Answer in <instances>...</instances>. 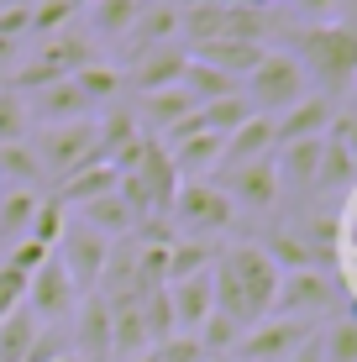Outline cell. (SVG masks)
Returning <instances> with one entry per match:
<instances>
[{"instance_id":"cell-1","label":"cell","mask_w":357,"mask_h":362,"mask_svg":"<svg viewBox=\"0 0 357 362\" xmlns=\"http://www.w3.org/2000/svg\"><path fill=\"white\" fill-rule=\"evenodd\" d=\"M289 58L305 69V79H315L331 105L352 95L357 84V27L352 21H310V27L289 32Z\"/></svg>"},{"instance_id":"cell-2","label":"cell","mask_w":357,"mask_h":362,"mask_svg":"<svg viewBox=\"0 0 357 362\" xmlns=\"http://www.w3.org/2000/svg\"><path fill=\"white\" fill-rule=\"evenodd\" d=\"M247 105H252V116H284L289 105H300L305 95H310V79H305V69L294 64L289 53H274L268 47L263 53V64H257L252 74H247Z\"/></svg>"},{"instance_id":"cell-3","label":"cell","mask_w":357,"mask_h":362,"mask_svg":"<svg viewBox=\"0 0 357 362\" xmlns=\"http://www.w3.org/2000/svg\"><path fill=\"white\" fill-rule=\"evenodd\" d=\"M168 216H174V226L184 236L205 242V236L226 231L231 221H237V205H231L226 189L211 184V179H179V194H174V205H168Z\"/></svg>"},{"instance_id":"cell-4","label":"cell","mask_w":357,"mask_h":362,"mask_svg":"<svg viewBox=\"0 0 357 362\" xmlns=\"http://www.w3.org/2000/svg\"><path fill=\"white\" fill-rule=\"evenodd\" d=\"M221 268L231 273V284L242 289V305H247V326L252 320H263L268 310H274V294H279V273L274 263H268V252L257 242H237V247H226V252L216 257Z\"/></svg>"},{"instance_id":"cell-5","label":"cell","mask_w":357,"mask_h":362,"mask_svg":"<svg viewBox=\"0 0 357 362\" xmlns=\"http://www.w3.org/2000/svg\"><path fill=\"white\" fill-rule=\"evenodd\" d=\"M37 163H42V173H53V179H69L74 168L95 163L100 153V136H95V116L90 121H64V127H47L42 142L32 147Z\"/></svg>"},{"instance_id":"cell-6","label":"cell","mask_w":357,"mask_h":362,"mask_svg":"<svg viewBox=\"0 0 357 362\" xmlns=\"http://www.w3.org/2000/svg\"><path fill=\"white\" fill-rule=\"evenodd\" d=\"M315 336V320H289V315H263L242 331L237 341V362H289L294 346H305Z\"/></svg>"},{"instance_id":"cell-7","label":"cell","mask_w":357,"mask_h":362,"mask_svg":"<svg viewBox=\"0 0 357 362\" xmlns=\"http://www.w3.org/2000/svg\"><path fill=\"white\" fill-rule=\"evenodd\" d=\"M53 257L64 263V273L74 279V289L95 294V289H100V273H105V257H110V242H105L100 231H90L84 221H74V226L58 236Z\"/></svg>"},{"instance_id":"cell-8","label":"cell","mask_w":357,"mask_h":362,"mask_svg":"<svg viewBox=\"0 0 357 362\" xmlns=\"http://www.w3.org/2000/svg\"><path fill=\"white\" fill-rule=\"evenodd\" d=\"M336 299V279L326 268H300V273H284L279 279V294H274V310L268 315H289V320H315L321 310H331Z\"/></svg>"},{"instance_id":"cell-9","label":"cell","mask_w":357,"mask_h":362,"mask_svg":"<svg viewBox=\"0 0 357 362\" xmlns=\"http://www.w3.org/2000/svg\"><path fill=\"white\" fill-rule=\"evenodd\" d=\"M226 199L242 210H252V216H268V210L279 205V194H284V184H279V168L274 158H257V163H242V168H226Z\"/></svg>"},{"instance_id":"cell-10","label":"cell","mask_w":357,"mask_h":362,"mask_svg":"<svg viewBox=\"0 0 357 362\" xmlns=\"http://www.w3.org/2000/svg\"><path fill=\"white\" fill-rule=\"evenodd\" d=\"M27 310L37 320H69L74 310H79V289H74V279L64 273V263L58 257H47V268H37L27 279Z\"/></svg>"},{"instance_id":"cell-11","label":"cell","mask_w":357,"mask_h":362,"mask_svg":"<svg viewBox=\"0 0 357 362\" xmlns=\"http://www.w3.org/2000/svg\"><path fill=\"white\" fill-rule=\"evenodd\" d=\"M184 69H189V53H184L179 42H168V47H153V53L131 58L127 64V84L137 95H158V90H174V84L184 79Z\"/></svg>"},{"instance_id":"cell-12","label":"cell","mask_w":357,"mask_h":362,"mask_svg":"<svg viewBox=\"0 0 357 362\" xmlns=\"http://www.w3.org/2000/svg\"><path fill=\"white\" fill-rule=\"evenodd\" d=\"M74 357L110 362V305L100 294H84L79 310H74Z\"/></svg>"},{"instance_id":"cell-13","label":"cell","mask_w":357,"mask_h":362,"mask_svg":"<svg viewBox=\"0 0 357 362\" xmlns=\"http://www.w3.org/2000/svg\"><path fill=\"white\" fill-rule=\"evenodd\" d=\"M331 121H336V105H331L326 95H305L300 105H289L284 116L274 121V153L289 142H310V136H326Z\"/></svg>"},{"instance_id":"cell-14","label":"cell","mask_w":357,"mask_h":362,"mask_svg":"<svg viewBox=\"0 0 357 362\" xmlns=\"http://www.w3.org/2000/svg\"><path fill=\"white\" fill-rule=\"evenodd\" d=\"M179 37V6L174 0H163V6H142V16L131 21V32L121 37L127 42V64L142 53H153V47H168Z\"/></svg>"},{"instance_id":"cell-15","label":"cell","mask_w":357,"mask_h":362,"mask_svg":"<svg viewBox=\"0 0 357 362\" xmlns=\"http://www.w3.org/2000/svg\"><path fill=\"white\" fill-rule=\"evenodd\" d=\"M27 110L37 121H47V127H64V121H90L95 105L79 95V84H74V79H58V84H47V90L27 95Z\"/></svg>"},{"instance_id":"cell-16","label":"cell","mask_w":357,"mask_h":362,"mask_svg":"<svg viewBox=\"0 0 357 362\" xmlns=\"http://www.w3.org/2000/svg\"><path fill=\"white\" fill-rule=\"evenodd\" d=\"M105 194H116V168H110V158H95V163H84V168H74L69 179H58V205H95V199H105Z\"/></svg>"},{"instance_id":"cell-17","label":"cell","mask_w":357,"mask_h":362,"mask_svg":"<svg viewBox=\"0 0 357 362\" xmlns=\"http://www.w3.org/2000/svg\"><path fill=\"white\" fill-rule=\"evenodd\" d=\"M163 153H168V163H174L179 179H205L211 168H221L226 136H216V132H194V136H184L179 147H163Z\"/></svg>"},{"instance_id":"cell-18","label":"cell","mask_w":357,"mask_h":362,"mask_svg":"<svg viewBox=\"0 0 357 362\" xmlns=\"http://www.w3.org/2000/svg\"><path fill=\"white\" fill-rule=\"evenodd\" d=\"M168 305H174V326L184 336H194L205 326V315L216 310L211 299V273H200V279H184V284H168Z\"/></svg>"},{"instance_id":"cell-19","label":"cell","mask_w":357,"mask_h":362,"mask_svg":"<svg viewBox=\"0 0 357 362\" xmlns=\"http://www.w3.org/2000/svg\"><path fill=\"white\" fill-rule=\"evenodd\" d=\"M32 58H42L47 69H58V74H79V69H90V64H100V53H95V42L90 37H79V32H53V37H42V47H37Z\"/></svg>"},{"instance_id":"cell-20","label":"cell","mask_w":357,"mask_h":362,"mask_svg":"<svg viewBox=\"0 0 357 362\" xmlns=\"http://www.w3.org/2000/svg\"><path fill=\"white\" fill-rule=\"evenodd\" d=\"M257 158H274V121L268 116H247L237 132L226 136L221 168H242V163H257Z\"/></svg>"},{"instance_id":"cell-21","label":"cell","mask_w":357,"mask_h":362,"mask_svg":"<svg viewBox=\"0 0 357 362\" xmlns=\"http://www.w3.org/2000/svg\"><path fill=\"white\" fill-rule=\"evenodd\" d=\"M263 53H268V47H257V42H237V37H221V42L194 47L189 58H200V64L221 69L226 79H247V74H252L257 64H263Z\"/></svg>"},{"instance_id":"cell-22","label":"cell","mask_w":357,"mask_h":362,"mask_svg":"<svg viewBox=\"0 0 357 362\" xmlns=\"http://www.w3.org/2000/svg\"><path fill=\"white\" fill-rule=\"evenodd\" d=\"M274 168H279V184H289V189H315V179H321V136L279 147Z\"/></svg>"},{"instance_id":"cell-23","label":"cell","mask_w":357,"mask_h":362,"mask_svg":"<svg viewBox=\"0 0 357 362\" xmlns=\"http://www.w3.org/2000/svg\"><path fill=\"white\" fill-rule=\"evenodd\" d=\"M137 179L147 184V194H153V216H168V205H174V194H179V173L168 163V153L158 147V136L147 142V158H142Z\"/></svg>"},{"instance_id":"cell-24","label":"cell","mask_w":357,"mask_h":362,"mask_svg":"<svg viewBox=\"0 0 357 362\" xmlns=\"http://www.w3.org/2000/svg\"><path fill=\"white\" fill-rule=\"evenodd\" d=\"M194 100L184 95V84H174V90H158V95H137V121H153V132L163 136L168 127H179L184 116H194Z\"/></svg>"},{"instance_id":"cell-25","label":"cell","mask_w":357,"mask_h":362,"mask_svg":"<svg viewBox=\"0 0 357 362\" xmlns=\"http://www.w3.org/2000/svg\"><path fill=\"white\" fill-rule=\"evenodd\" d=\"M216 247L211 242H194V236H174L168 242V284H184V279H200V273L216 268Z\"/></svg>"},{"instance_id":"cell-26","label":"cell","mask_w":357,"mask_h":362,"mask_svg":"<svg viewBox=\"0 0 357 362\" xmlns=\"http://www.w3.org/2000/svg\"><path fill=\"white\" fill-rule=\"evenodd\" d=\"M37 336H42V320H37L27 305L11 310V315L0 320V362H27V352L37 346Z\"/></svg>"},{"instance_id":"cell-27","label":"cell","mask_w":357,"mask_h":362,"mask_svg":"<svg viewBox=\"0 0 357 362\" xmlns=\"http://www.w3.org/2000/svg\"><path fill=\"white\" fill-rule=\"evenodd\" d=\"M357 184V163L347 153V142H341L336 132L321 136V179H315V189H352Z\"/></svg>"},{"instance_id":"cell-28","label":"cell","mask_w":357,"mask_h":362,"mask_svg":"<svg viewBox=\"0 0 357 362\" xmlns=\"http://www.w3.org/2000/svg\"><path fill=\"white\" fill-rule=\"evenodd\" d=\"M184 95L194 100V105H211V100H226V95H237L242 84L237 79H226L221 69H211V64H200V58H189V69H184Z\"/></svg>"},{"instance_id":"cell-29","label":"cell","mask_w":357,"mask_h":362,"mask_svg":"<svg viewBox=\"0 0 357 362\" xmlns=\"http://www.w3.org/2000/svg\"><path fill=\"white\" fill-rule=\"evenodd\" d=\"M79 221H84V226H90V231H100L105 242H110V236H116V242H121V236H131V226H137V216H131V210L121 205L116 194L95 199V205H79Z\"/></svg>"},{"instance_id":"cell-30","label":"cell","mask_w":357,"mask_h":362,"mask_svg":"<svg viewBox=\"0 0 357 362\" xmlns=\"http://www.w3.org/2000/svg\"><path fill=\"white\" fill-rule=\"evenodd\" d=\"M84 11H90L95 37H127L131 21L142 16V0H90Z\"/></svg>"},{"instance_id":"cell-31","label":"cell","mask_w":357,"mask_h":362,"mask_svg":"<svg viewBox=\"0 0 357 362\" xmlns=\"http://www.w3.org/2000/svg\"><path fill=\"white\" fill-rule=\"evenodd\" d=\"M32 216H37V194L32 189H6L0 194V242L16 247L32 231Z\"/></svg>"},{"instance_id":"cell-32","label":"cell","mask_w":357,"mask_h":362,"mask_svg":"<svg viewBox=\"0 0 357 362\" xmlns=\"http://www.w3.org/2000/svg\"><path fill=\"white\" fill-rule=\"evenodd\" d=\"M95 136H100V153L105 158H116L121 147H131L142 136V127H137V110H127V105H110L100 121H95Z\"/></svg>"},{"instance_id":"cell-33","label":"cell","mask_w":357,"mask_h":362,"mask_svg":"<svg viewBox=\"0 0 357 362\" xmlns=\"http://www.w3.org/2000/svg\"><path fill=\"white\" fill-rule=\"evenodd\" d=\"M268 252V263H274L279 273H300V268H321V257H315V247L305 242L300 231H279L274 242L263 247Z\"/></svg>"},{"instance_id":"cell-34","label":"cell","mask_w":357,"mask_h":362,"mask_svg":"<svg viewBox=\"0 0 357 362\" xmlns=\"http://www.w3.org/2000/svg\"><path fill=\"white\" fill-rule=\"evenodd\" d=\"M74 84H79V95L90 100V105H105V100L121 95V84H127V69H116V64H90V69L74 74Z\"/></svg>"},{"instance_id":"cell-35","label":"cell","mask_w":357,"mask_h":362,"mask_svg":"<svg viewBox=\"0 0 357 362\" xmlns=\"http://www.w3.org/2000/svg\"><path fill=\"white\" fill-rule=\"evenodd\" d=\"M247 116H252V105H247V95H242V90L226 95V100H211V105H200V127L216 132V136H231Z\"/></svg>"},{"instance_id":"cell-36","label":"cell","mask_w":357,"mask_h":362,"mask_svg":"<svg viewBox=\"0 0 357 362\" xmlns=\"http://www.w3.org/2000/svg\"><path fill=\"white\" fill-rule=\"evenodd\" d=\"M0 179H6L11 189H32V184L42 179V163H37V153H32L27 142L0 147Z\"/></svg>"},{"instance_id":"cell-37","label":"cell","mask_w":357,"mask_h":362,"mask_svg":"<svg viewBox=\"0 0 357 362\" xmlns=\"http://www.w3.org/2000/svg\"><path fill=\"white\" fill-rule=\"evenodd\" d=\"M27 127H32V110H27V100H21L16 90H0V147H11V142H27Z\"/></svg>"},{"instance_id":"cell-38","label":"cell","mask_w":357,"mask_h":362,"mask_svg":"<svg viewBox=\"0 0 357 362\" xmlns=\"http://www.w3.org/2000/svg\"><path fill=\"white\" fill-rule=\"evenodd\" d=\"M69 231V210L58 205V199H37V216H32V242H42V247H58V236Z\"/></svg>"},{"instance_id":"cell-39","label":"cell","mask_w":357,"mask_h":362,"mask_svg":"<svg viewBox=\"0 0 357 362\" xmlns=\"http://www.w3.org/2000/svg\"><path fill=\"white\" fill-rule=\"evenodd\" d=\"M321 352H326V362H357V320L341 315L336 326L321 336Z\"/></svg>"},{"instance_id":"cell-40","label":"cell","mask_w":357,"mask_h":362,"mask_svg":"<svg viewBox=\"0 0 357 362\" xmlns=\"http://www.w3.org/2000/svg\"><path fill=\"white\" fill-rule=\"evenodd\" d=\"M69 16H74V0H37V6H32V37L64 32Z\"/></svg>"},{"instance_id":"cell-41","label":"cell","mask_w":357,"mask_h":362,"mask_svg":"<svg viewBox=\"0 0 357 362\" xmlns=\"http://www.w3.org/2000/svg\"><path fill=\"white\" fill-rule=\"evenodd\" d=\"M47 257H53V247H42V242H32V236H21V242L6 252V268H16L21 279H32L37 268H47Z\"/></svg>"},{"instance_id":"cell-42","label":"cell","mask_w":357,"mask_h":362,"mask_svg":"<svg viewBox=\"0 0 357 362\" xmlns=\"http://www.w3.org/2000/svg\"><path fill=\"white\" fill-rule=\"evenodd\" d=\"M153 357H158V362H211V357L200 352V341H194V336H184V331L168 336V341H158Z\"/></svg>"},{"instance_id":"cell-43","label":"cell","mask_w":357,"mask_h":362,"mask_svg":"<svg viewBox=\"0 0 357 362\" xmlns=\"http://www.w3.org/2000/svg\"><path fill=\"white\" fill-rule=\"evenodd\" d=\"M21 305H27V279L0 263V320H6L11 310H21Z\"/></svg>"},{"instance_id":"cell-44","label":"cell","mask_w":357,"mask_h":362,"mask_svg":"<svg viewBox=\"0 0 357 362\" xmlns=\"http://www.w3.org/2000/svg\"><path fill=\"white\" fill-rule=\"evenodd\" d=\"M21 32H32V6L16 0V6L0 11V37H16V42H21Z\"/></svg>"},{"instance_id":"cell-45","label":"cell","mask_w":357,"mask_h":362,"mask_svg":"<svg viewBox=\"0 0 357 362\" xmlns=\"http://www.w3.org/2000/svg\"><path fill=\"white\" fill-rule=\"evenodd\" d=\"M331 263H336V279L347 284V294L357 299V247H341V252L331 257Z\"/></svg>"},{"instance_id":"cell-46","label":"cell","mask_w":357,"mask_h":362,"mask_svg":"<svg viewBox=\"0 0 357 362\" xmlns=\"http://www.w3.org/2000/svg\"><path fill=\"white\" fill-rule=\"evenodd\" d=\"M336 221H341V247H357V189H352V199L336 210Z\"/></svg>"},{"instance_id":"cell-47","label":"cell","mask_w":357,"mask_h":362,"mask_svg":"<svg viewBox=\"0 0 357 362\" xmlns=\"http://www.w3.org/2000/svg\"><path fill=\"white\" fill-rule=\"evenodd\" d=\"M294 6L305 11L310 21H331V11H336V0H294Z\"/></svg>"},{"instance_id":"cell-48","label":"cell","mask_w":357,"mask_h":362,"mask_svg":"<svg viewBox=\"0 0 357 362\" xmlns=\"http://www.w3.org/2000/svg\"><path fill=\"white\" fill-rule=\"evenodd\" d=\"M289 362H326V352H321V336H310L305 346H294V352H289Z\"/></svg>"},{"instance_id":"cell-49","label":"cell","mask_w":357,"mask_h":362,"mask_svg":"<svg viewBox=\"0 0 357 362\" xmlns=\"http://www.w3.org/2000/svg\"><path fill=\"white\" fill-rule=\"evenodd\" d=\"M16 53H21L16 37H0V74H6V64H16Z\"/></svg>"},{"instance_id":"cell-50","label":"cell","mask_w":357,"mask_h":362,"mask_svg":"<svg viewBox=\"0 0 357 362\" xmlns=\"http://www.w3.org/2000/svg\"><path fill=\"white\" fill-rule=\"evenodd\" d=\"M347 105H352V116H357V84H352V95H347Z\"/></svg>"},{"instance_id":"cell-51","label":"cell","mask_w":357,"mask_h":362,"mask_svg":"<svg viewBox=\"0 0 357 362\" xmlns=\"http://www.w3.org/2000/svg\"><path fill=\"white\" fill-rule=\"evenodd\" d=\"M127 362H158V357H153V352H142V357H127Z\"/></svg>"},{"instance_id":"cell-52","label":"cell","mask_w":357,"mask_h":362,"mask_svg":"<svg viewBox=\"0 0 357 362\" xmlns=\"http://www.w3.org/2000/svg\"><path fill=\"white\" fill-rule=\"evenodd\" d=\"M53 362H79V357H74V352H58V357H53Z\"/></svg>"},{"instance_id":"cell-53","label":"cell","mask_w":357,"mask_h":362,"mask_svg":"<svg viewBox=\"0 0 357 362\" xmlns=\"http://www.w3.org/2000/svg\"><path fill=\"white\" fill-rule=\"evenodd\" d=\"M142 6H163V0H142Z\"/></svg>"},{"instance_id":"cell-54","label":"cell","mask_w":357,"mask_h":362,"mask_svg":"<svg viewBox=\"0 0 357 362\" xmlns=\"http://www.w3.org/2000/svg\"><path fill=\"white\" fill-rule=\"evenodd\" d=\"M6 6H16V0H0V11H6Z\"/></svg>"},{"instance_id":"cell-55","label":"cell","mask_w":357,"mask_h":362,"mask_svg":"<svg viewBox=\"0 0 357 362\" xmlns=\"http://www.w3.org/2000/svg\"><path fill=\"white\" fill-rule=\"evenodd\" d=\"M0 90H6V74H0Z\"/></svg>"},{"instance_id":"cell-56","label":"cell","mask_w":357,"mask_h":362,"mask_svg":"<svg viewBox=\"0 0 357 362\" xmlns=\"http://www.w3.org/2000/svg\"><path fill=\"white\" fill-rule=\"evenodd\" d=\"M279 6H294V0H279Z\"/></svg>"},{"instance_id":"cell-57","label":"cell","mask_w":357,"mask_h":362,"mask_svg":"<svg viewBox=\"0 0 357 362\" xmlns=\"http://www.w3.org/2000/svg\"><path fill=\"white\" fill-rule=\"evenodd\" d=\"M226 362H237V357H226Z\"/></svg>"}]
</instances>
